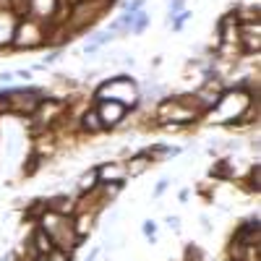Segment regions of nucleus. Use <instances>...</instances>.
Returning a JSON list of instances; mask_svg holds the SVG:
<instances>
[{
    "label": "nucleus",
    "mask_w": 261,
    "mask_h": 261,
    "mask_svg": "<svg viewBox=\"0 0 261 261\" xmlns=\"http://www.w3.org/2000/svg\"><path fill=\"white\" fill-rule=\"evenodd\" d=\"M123 165H125V175H128V178H139V175H144L151 165H154V160H151L146 151H139V154H134L130 160H125Z\"/></svg>",
    "instance_id": "6e6552de"
},
{
    "label": "nucleus",
    "mask_w": 261,
    "mask_h": 261,
    "mask_svg": "<svg viewBox=\"0 0 261 261\" xmlns=\"http://www.w3.org/2000/svg\"><path fill=\"white\" fill-rule=\"evenodd\" d=\"M37 261H42V258H37Z\"/></svg>",
    "instance_id": "5701e85b"
},
{
    "label": "nucleus",
    "mask_w": 261,
    "mask_h": 261,
    "mask_svg": "<svg viewBox=\"0 0 261 261\" xmlns=\"http://www.w3.org/2000/svg\"><path fill=\"white\" fill-rule=\"evenodd\" d=\"M97 186H99V178H97V167L86 170L84 175L79 178V193H86V191H92V188H97Z\"/></svg>",
    "instance_id": "9d476101"
},
{
    "label": "nucleus",
    "mask_w": 261,
    "mask_h": 261,
    "mask_svg": "<svg viewBox=\"0 0 261 261\" xmlns=\"http://www.w3.org/2000/svg\"><path fill=\"white\" fill-rule=\"evenodd\" d=\"M13 81H16L13 71H0V84H3V86H11Z\"/></svg>",
    "instance_id": "aec40b11"
},
{
    "label": "nucleus",
    "mask_w": 261,
    "mask_h": 261,
    "mask_svg": "<svg viewBox=\"0 0 261 261\" xmlns=\"http://www.w3.org/2000/svg\"><path fill=\"white\" fill-rule=\"evenodd\" d=\"M42 261H73V253L63 248H53L47 256H42Z\"/></svg>",
    "instance_id": "ddd939ff"
},
{
    "label": "nucleus",
    "mask_w": 261,
    "mask_h": 261,
    "mask_svg": "<svg viewBox=\"0 0 261 261\" xmlns=\"http://www.w3.org/2000/svg\"><path fill=\"white\" fill-rule=\"evenodd\" d=\"M94 110H97V115H99V120H102V125H105V130L107 128H118L125 118H128V107L125 105H120V102H115V99H99V102H94Z\"/></svg>",
    "instance_id": "39448f33"
},
{
    "label": "nucleus",
    "mask_w": 261,
    "mask_h": 261,
    "mask_svg": "<svg viewBox=\"0 0 261 261\" xmlns=\"http://www.w3.org/2000/svg\"><path fill=\"white\" fill-rule=\"evenodd\" d=\"M99 253H102V248H94L89 256H86V261H97V256H99Z\"/></svg>",
    "instance_id": "4be33fe9"
},
{
    "label": "nucleus",
    "mask_w": 261,
    "mask_h": 261,
    "mask_svg": "<svg viewBox=\"0 0 261 261\" xmlns=\"http://www.w3.org/2000/svg\"><path fill=\"white\" fill-rule=\"evenodd\" d=\"M113 39H115V34H110L107 29H102V32H94V34L89 37V42H94V45H99V47H107Z\"/></svg>",
    "instance_id": "f8f14e48"
},
{
    "label": "nucleus",
    "mask_w": 261,
    "mask_h": 261,
    "mask_svg": "<svg viewBox=\"0 0 261 261\" xmlns=\"http://www.w3.org/2000/svg\"><path fill=\"white\" fill-rule=\"evenodd\" d=\"M60 58H63V47H58V50H50L45 58H42V65H45V68H47V65H55Z\"/></svg>",
    "instance_id": "2eb2a0df"
},
{
    "label": "nucleus",
    "mask_w": 261,
    "mask_h": 261,
    "mask_svg": "<svg viewBox=\"0 0 261 261\" xmlns=\"http://www.w3.org/2000/svg\"><path fill=\"white\" fill-rule=\"evenodd\" d=\"M94 167H97L99 183H120V186H125V180H128L123 162H99Z\"/></svg>",
    "instance_id": "423d86ee"
},
{
    "label": "nucleus",
    "mask_w": 261,
    "mask_h": 261,
    "mask_svg": "<svg viewBox=\"0 0 261 261\" xmlns=\"http://www.w3.org/2000/svg\"><path fill=\"white\" fill-rule=\"evenodd\" d=\"M201 225H204V232H212V222H209V217H201Z\"/></svg>",
    "instance_id": "412c9836"
},
{
    "label": "nucleus",
    "mask_w": 261,
    "mask_h": 261,
    "mask_svg": "<svg viewBox=\"0 0 261 261\" xmlns=\"http://www.w3.org/2000/svg\"><path fill=\"white\" fill-rule=\"evenodd\" d=\"M149 21H151V18H149V13L141 8V11L136 13V18H134V27H130V34H136V37H139V34H144V32H146V27H149Z\"/></svg>",
    "instance_id": "9b49d317"
},
{
    "label": "nucleus",
    "mask_w": 261,
    "mask_h": 261,
    "mask_svg": "<svg viewBox=\"0 0 261 261\" xmlns=\"http://www.w3.org/2000/svg\"><path fill=\"white\" fill-rule=\"evenodd\" d=\"M165 222H167V227H170V230H180V217H178V214L165 217Z\"/></svg>",
    "instance_id": "6ab92c4d"
},
{
    "label": "nucleus",
    "mask_w": 261,
    "mask_h": 261,
    "mask_svg": "<svg viewBox=\"0 0 261 261\" xmlns=\"http://www.w3.org/2000/svg\"><path fill=\"white\" fill-rule=\"evenodd\" d=\"M94 102L99 99H115L120 105H125L128 110H134L141 99V84L136 79H130L128 73H118V76H110L105 79L97 89L92 92Z\"/></svg>",
    "instance_id": "7ed1b4c3"
},
{
    "label": "nucleus",
    "mask_w": 261,
    "mask_h": 261,
    "mask_svg": "<svg viewBox=\"0 0 261 261\" xmlns=\"http://www.w3.org/2000/svg\"><path fill=\"white\" fill-rule=\"evenodd\" d=\"M253 107H256L253 89H248L246 84H235V86H225L217 102L201 118L212 125H238V123H246V118L253 113Z\"/></svg>",
    "instance_id": "f257e3e1"
},
{
    "label": "nucleus",
    "mask_w": 261,
    "mask_h": 261,
    "mask_svg": "<svg viewBox=\"0 0 261 261\" xmlns=\"http://www.w3.org/2000/svg\"><path fill=\"white\" fill-rule=\"evenodd\" d=\"M13 76H16L18 81H27V84H29L32 76H34V71H32V68H18V71H13Z\"/></svg>",
    "instance_id": "a211bd4d"
},
{
    "label": "nucleus",
    "mask_w": 261,
    "mask_h": 261,
    "mask_svg": "<svg viewBox=\"0 0 261 261\" xmlns=\"http://www.w3.org/2000/svg\"><path fill=\"white\" fill-rule=\"evenodd\" d=\"M141 232L149 238L151 243H154V241H157V222H154V220H144V225H141Z\"/></svg>",
    "instance_id": "4468645a"
},
{
    "label": "nucleus",
    "mask_w": 261,
    "mask_h": 261,
    "mask_svg": "<svg viewBox=\"0 0 261 261\" xmlns=\"http://www.w3.org/2000/svg\"><path fill=\"white\" fill-rule=\"evenodd\" d=\"M45 21H39L34 16H27V18H18L16 24V32H13V39H11V47L16 50H34L45 42L47 32H45Z\"/></svg>",
    "instance_id": "20e7f679"
},
{
    "label": "nucleus",
    "mask_w": 261,
    "mask_h": 261,
    "mask_svg": "<svg viewBox=\"0 0 261 261\" xmlns=\"http://www.w3.org/2000/svg\"><path fill=\"white\" fill-rule=\"evenodd\" d=\"M37 225L50 235V241L55 248H63V251H76L84 241L79 238L76 227H73V214H60V212H53V209H45L39 217H37Z\"/></svg>",
    "instance_id": "f03ea898"
},
{
    "label": "nucleus",
    "mask_w": 261,
    "mask_h": 261,
    "mask_svg": "<svg viewBox=\"0 0 261 261\" xmlns=\"http://www.w3.org/2000/svg\"><path fill=\"white\" fill-rule=\"evenodd\" d=\"M16 24H18V16L13 11H0V47H11Z\"/></svg>",
    "instance_id": "0eeeda50"
},
{
    "label": "nucleus",
    "mask_w": 261,
    "mask_h": 261,
    "mask_svg": "<svg viewBox=\"0 0 261 261\" xmlns=\"http://www.w3.org/2000/svg\"><path fill=\"white\" fill-rule=\"evenodd\" d=\"M81 53H84L86 58H92V55H99V53H102V47H99V45H94V42H86V45L81 47Z\"/></svg>",
    "instance_id": "f3484780"
},
{
    "label": "nucleus",
    "mask_w": 261,
    "mask_h": 261,
    "mask_svg": "<svg viewBox=\"0 0 261 261\" xmlns=\"http://www.w3.org/2000/svg\"><path fill=\"white\" fill-rule=\"evenodd\" d=\"M170 183H172L170 178H162V180H160V183L154 186V191H151V196H154V199H160V196H162V193H165V191L170 188Z\"/></svg>",
    "instance_id": "dca6fc26"
},
{
    "label": "nucleus",
    "mask_w": 261,
    "mask_h": 261,
    "mask_svg": "<svg viewBox=\"0 0 261 261\" xmlns=\"http://www.w3.org/2000/svg\"><path fill=\"white\" fill-rule=\"evenodd\" d=\"M81 128L86 130V134H102L105 130V125H102V120H99V115H97V110H94V102L89 105V110H84V115H81Z\"/></svg>",
    "instance_id": "1a4fd4ad"
}]
</instances>
